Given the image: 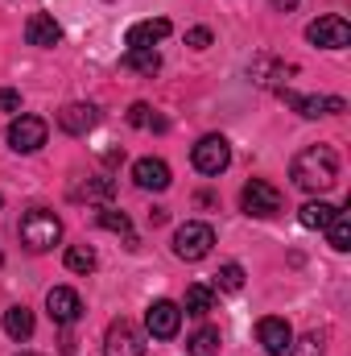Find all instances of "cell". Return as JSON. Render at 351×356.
Here are the masks:
<instances>
[{
    "mask_svg": "<svg viewBox=\"0 0 351 356\" xmlns=\"http://www.w3.org/2000/svg\"><path fill=\"white\" fill-rule=\"evenodd\" d=\"M268 4H273V8H281V13H289V8H293L298 0H268Z\"/></svg>",
    "mask_w": 351,
    "mask_h": 356,
    "instance_id": "4dcf8cb0",
    "label": "cell"
},
{
    "mask_svg": "<svg viewBox=\"0 0 351 356\" xmlns=\"http://www.w3.org/2000/svg\"><path fill=\"white\" fill-rule=\"evenodd\" d=\"M120 67H124V71H141V75H157V71H162V54H157L153 46H137V50H124Z\"/></svg>",
    "mask_w": 351,
    "mask_h": 356,
    "instance_id": "ac0fdd59",
    "label": "cell"
},
{
    "mask_svg": "<svg viewBox=\"0 0 351 356\" xmlns=\"http://www.w3.org/2000/svg\"><path fill=\"white\" fill-rule=\"evenodd\" d=\"M21 356H33V353H21Z\"/></svg>",
    "mask_w": 351,
    "mask_h": 356,
    "instance_id": "1f68e13d",
    "label": "cell"
},
{
    "mask_svg": "<svg viewBox=\"0 0 351 356\" xmlns=\"http://www.w3.org/2000/svg\"><path fill=\"white\" fill-rule=\"evenodd\" d=\"M289 178L298 191H310V195H323L339 182V154L331 145H306L293 162H289Z\"/></svg>",
    "mask_w": 351,
    "mask_h": 356,
    "instance_id": "6da1fadb",
    "label": "cell"
},
{
    "mask_svg": "<svg viewBox=\"0 0 351 356\" xmlns=\"http://www.w3.org/2000/svg\"><path fill=\"white\" fill-rule=\"evenodd\" d=\"M95 120H99V108L95 104H67L58 112V129L71 133V137H87L91 129H95Z\"/></svg>",
    "mask_w": 351,
    "mask_h": 356,
    "instance_id": "4fadbf2b",
    "label": "cell"
},
{
    "mask_svg": "<svg viewBox=\"0 0 351 356\" xmlns=\"http://www.w3.org/2000/svg\"><path fill=\"white\" fill-rule=\"evenodd\" d=\"M339 207H331L327 199H310V203H302L298 207V224L302 228H310V232H323L327 224H331V216H335Z\"/></svg>",
    "mask_w": 351,
    "mask_h": 356,
    "instance_id": "e0dca14e",
    "label": "cell"
},
{
    "mask_svg": "<svg viewBox=\"0 0 351 356\" xmlns=\"http://www.w3.org/2000/svg\"><path fill=\"white\" fill-rule=\"evenodd\" d=\"M298 116H306V120H318V116H335V112H343L348 104L339 99V95H298V91H289V88H281L277 91Z\"/></svg>",
    "mask_w": 351,
    "mask_h": 356,
    "instance_id": "ba28073f",
    "label": "cell"
},
{
    "mask_svg": "<svg viewBox=\"0 0 351 356\" xmlns=\"http://www.w3.org/2000/svg\"><path fill=\"white\" fill-rule=\"evenodd\" d=\"M62 241V220L50 211V207H29L21 216V245L29 253H46Z\"/></svg>",
    "mask_w": 351,
    "mask_h": 356,
    "instance_id": "7a4b0ae2",
    "label": "cell"
},
{
    "mask_svg": "<svg viewBox=\"0 0 351 356\" xmlns=\"http://www.w3.org/2000/svg\"><path fill=\"white\" fill-rule=\"evenodd\" d=\"M132 182L141 191H166L174 182V175H170V166L162 158H141V162H132Z\"/></svg>",
    "mask_w": 351,
    "mask_h": 356,
    "instance_id": "5bb4252c",
    "label": "cell"
},
{
    "mask_svg": "<svg viewBox=\"0 0 351 356\" xmlns=\"http://www.w3.org/2000/svg\"><path fill=\"white\" fill-rule=\"evenodd\" d=\"M128 124H132V129H166V120L153 116L149 104H132V108H128Z\"/></svg>",
    "mask_w": 351,
    "mask_h": 356,
    "instance_id": "d4e9b609",
    "label": "cell"
},
{
    "mask_svg": "<svg viewBox=\"0 0 351 356\" xmlns=\"http://www.w3.org/2000/svg\"><path fill=\"white\" fill-rule=\"evenodd\" d=\"M0 266H4V257H0Z\"/></svg>",
    "mask_w": 351,
    "mask_h": 356,
    "instance_id": "d6a6232c",
    "label": "cell"
},
{
    "mask_svg": "<svg viewBox=\"0 0 351 356\" xmlns=\"http://www.w3.org/2000/svg\"><path fill=\"white\" fill-rule=\"evenodd\" d=\"M211 245H215V228H211V224L190 220V224H182L174 232V253L182 261H203V257L211 253Z\"/></svg>",
    "mask_w": 351,
    "mask_h": 356,
    "instance_id": "5b68a950",
    "label": "cell"
},
{
    "mask_svg": "<svg viewBox=\"0 0 351 356\" xmlns=\"http://www.w3.org/2000/svg\"><path fill=\"white\" fill-rule=\"evenodd\" d=\"M46 120L42 116H17L12 124H8V145L17 149V154H37L42 145H46Z\"/></svg>",
    "mask_w": 351,
    "mask_h": 356,
    "instance_id": "30bf717a",
    "label": "cell"
},
{
    "mask_svg": "<svg viewBox=\"0 0 351 356\" xmlns=\"http://www.w3.org/2000/svg\"><path fill=\"white\" fill-rule=\"evenodd\" d=\"M103 356H145V332L132 319H112L103 336Z\"/></svg>",
    "mask_w": 351,
    "mask_h": 356,
    "instance_id": "277c9868",
    "label": "cell"
},
{
    "mask_svg": "<svg viewBox=\"0 0 351 356\" xmlns=\"http://www.w3.org/2000/svg\"><path fill=\"white\" fill-rule=\"evenodd\" d=\"M182 311H186V315H194V319L211 315V311H215V290H211V286H186Z\"/></svg>",
    "mask_w": 351,
    "mask_h": 356,
    "instance_id": "ffe728a7",
    "label": "cell"
},
{
    "mask_svg": "<svg viewBox=\"0 0 351 356\" xmlns=\"http://www.w3.org/2000/svg\"><path fill=\"white\" fill-rule=\"evenodd\" d=\"M285 356H323V336H318V332H310V336L293 340V344H289V353H285Z\"/></svg>",
    "mask_w": 351,
    "mask_h": 356,
    "instance_id": "83f0119b",
    "label": "cell"
},
{
    "mask_svg": "<svg viewBox=\"0 0 351 356\" xmlns=\"http://www.w3.org/2000/svg\"><path fill=\"white\" fill-rule=\"evenodd\" d=\"M257 340H261V348L268 356H285L289 344H293V327L285 319H277V315H264L261 323H257Z\"/></svg>",
    "mask_w": 351,
    "mask_h": 356,
    "instance_id": "7c38bea8",
    "label": "cell"
},
{
    "mask_svg": "<svg viewBox=\"0 0 351 356\" xmlns=\"http://www.w3.org/2000/svg\"><path fill=\"white\" fill-rule=\"evenodd\" d=\"M323 232L331 236V249H335V253H348V249H351V220H348V211H335V216H331V224H327Z\"/></svg>",
    "mask_w": 351,
    "mask_h": 356,
    "instance_id": "7402d4cb",
    "label": "cell"
},
{
    "mask_svg": "<svg viewBox=\"0 0 351 356\" xmlns=\"http://www.w3.org/2000/svg\"><path fill=\"white\" fill-rule=\"evenodd\" d=\"M162 38H170V21L166 17H149V21H137L124 42H128V50H137V46H157Z\"/></svg>",
    "mask_w": 351,
    "mask_h": 356,
    "instance_id": "2e32d148",
    "label": "cell"
},
{
    "mask_svg": "<svg viewBox=\"0 0 351 356\" xmlns=\"http://www.w3.org/2000/svg\"><path fill=\"white\" fill-rule=\"evenodd\" d=\"M4 336L17 340V344L29 340V336H33V311H29V307H8V311H4Z\"/></svg>",
    "mask_w": 351,
    "mask_h": 356,
    "instance_id": "d6986e66",
    "label": "cell"
},
{
    "mask_svg": "<svg viewBox=\"0 0 351 356\" xmlns=\"http://www.w3.org/2000/svg\"><path fill=\"white\" fill-rule=\"evenodd\" d=\"M219 327H198L190 340H186V353L190 356H219Z\"/></svg>",
    "mask_w": 351,
    "mask_h": 356,
    "instance_id": "44dd1931",
    "label": "cell"
},
{
    "mask_svg": "<svg viewBox=\"0 0 351 356\" xmlns=\"http://www.w3.org/2000/svg\"><path fill=\"white\" fill-rule=\"evenodd\" d=\"M75 199H112L116 195V178H87L83 186L71 191Z\"/></svg>",
    "mask_w": 351,
    "mask_h": 356,
    "instance_id": "603a6c76",
    "label": "cell"
},
{
    "mask_svg": "<svg viewBox=\"0 0 351 356\" xmlns=\"http://www.w3.org/2000/svg\"><path fill=\"white\" fill-rule=\"evenodd\" d=\"M46 311H50V319H54L58 327H71V323L83 319V298H79V290H71V286H54V290L46 294Z\"/></svg>",
    "mask_w": 351,
    "mask_h": 356,
    "instance_id": "8fae6325",
    "label": "cell"
},
{
    "mask_svg": "<svg viewBox=\"0 0 351 356\" xmlns=\"http://www.w3.org/2000/svg\"><path fill=\"white\" fill-rule=\"evenodd\" d=\"M0 112H21V91H12V88L0 91Z\"/></svg>",
    "mask_w": 351,
    "mask_h": 356,
    "instance_id": "f546056e",
    "label": "cell"
},
{
    "mask_svg": "<svg viewBox=\"0 0 351 356\" xmlns=\"http://www.w3.org/2000/svg\"><path fill=\"white\" fill-rule=\"evenodd\" d=\"M240 207H244L248 216H257V220H268V216L281 211V191H277L273 182H264V178H252V182H244V191H240Z\"/></svg>",
    "mask_w": 351,
    "mask_h": 356,
    "instance_id": "8992f818",
    "label": "cell"
},
{
    "mask_svg": "<svg viewBox=\"0 0 351 356\" xmlns=\"http://www.w3.org/2000/svg\"><path fill=\"white\" fill-rule=\"evenodd\" d=\"M67 269L71 273H91L95 269V249L91 245H71L67 249Z\"/></svg>",
    "mask_w": 351,
    "mask_h": 356,
    "instance_id": "cb8c5ba5",
    "label": "cell"
},
{
    "mask_svg": "<svg viewBox=\"0 0 351 356\" xmlns=\"http://www.w3.org/2000/svg\"><path fill=\"white\" fill-rule=\"evenodd\" d=\"M178 327H182V307H178V302H170V298L149 302V311H145V332H149L153 340H174Z\"/></svg>",
    "mask_w": 351,
    "mask_h": 356,
    "instance_id": "9c48e42d",
    "label": "cell"
},
{
    "mask_svg": "<svg viewBox=\"0 0 351 356\" xmlns=\"http://www.w3.org/2000/svg\"><path fill=\"white\" fill-rule=\"evenodd\" d=\"M25 42L37 46V50H50V46L62 42V29H58V21H54L50 13H33V17L25 21Z\"/></svg>",
    "mask_w": 351,
    "mask_h": 356,
    "instance_id": "9a60e30c",
    "label": "cell"
},
{
    "mask_svg": "<svg viewBox=\"0 0 351 356\" xmlns=\"http://www.w3.org/2000/svg\"><path fill=\"white\" fill-rule=\"evenodd\" d=\"M186 46H194V50H207V46H211V29H203V25H194V29L186 33Z\"/></svg>",
    "mask_w": 351,
    "mask_h": 356,
    "instance_id": "f1b7e54d",
    "label": "cell"
},
{
    "mask_svg": "<svg viewBox=\"0 0 351 356\" xmlns=\"http://www.w3.org/2000/svg\"><path fill=\"white\" fill-rule=\"evenodd\" d=\"M190 162H194L198 175H223V170L232 166V145H228V137H219V133L198 137V145L190 149Z\"/></svg>",
    "mask_w": 351,
    "mask_h": 356,
    "instance_id": "3957f363",
    "label": "cell"
},
{
    "mask_svg": "<svg viewBox=\"0 0 351 356\" xmlns=\"http://www.w3.org/2000/svg\"><path fill=\"white\" fill-rule=\"evenodd\" d=\"M306 38H310L314 46H323V50H343L351 42V25H348V17L327 13V17H318V21L306 25Z\"/></svg>",
    "mask_w": 351,
    "mask_h": 356,
    "instance_id": "52a82bcc",
    "label": "cell"
},
{
    "mask_svg": "<svg viewBox=\"0 0 351 356\" xmlns=\"http://www.w3.org/2000/svg\"><path fill=\"white\" fill-rule=\"evenodd\" d=\"M99 228H108V232H120V236H132V224H128V216L124 211H112V207H103L99 216Z\"/></svg>",
    "mask_w": 351,
    "mask_h": 356,
    "instance_id": "4316f807",
    "label": "cell"
},
{
    "mask_svg": "<svg viewBox=\"0 0 351 356\" xmlns=\"http://www.w3.org/2000/svg\"><path fill=\"white\" fill-rule=\"evenodd\" d=\"M215 286H219V290H228V294H236V290L244 286V266H236V261L219 266V273H215Z\"/></svg>",
    "mask_w": 351,
    "mask_h": 356,
    "instance_id": "484cf974",
    "label": "cell"
}]
</instances>
